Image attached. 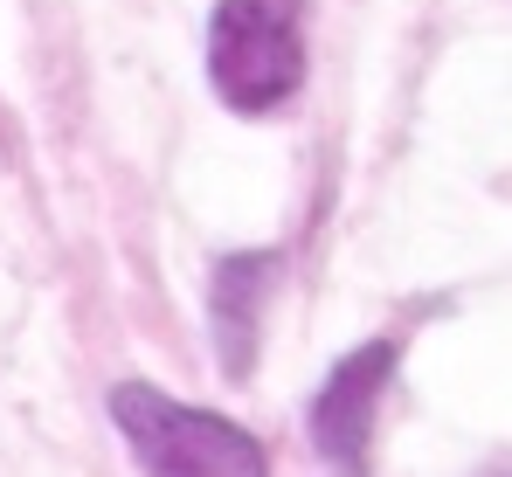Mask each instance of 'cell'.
<instances>
[{
	"instance_id": "obj_1",
	"label": "cell",
	"mask_w": 512,
	"mask_h": 477,
	"mask_svg": "<svg viewBox=\"0 0 512 477\" xmlns=\"http://www.w3.org/2000/svg\"><path fill=\"white\" fill-rule=\"evenodd\" d=\"M111 422L146 477H270V457L243 422L215 408H187L153 381H118Z\"/></svg>"
},
{
	"instance_id": "obj_2",
	"label": "cell",
	"mask_w": 512,
	"mask_h": 477,
	"mask_svg": "<svg viewBox=\"0 0 512 477\" xmlns=\"http://www.w3.org/2000/svg\"><path fill=\"white\" fill-rule=\"evenodd\" d=\"M305 0H215L208 14V83L229 111L270 118L305 90Z\"/></svg>"
},
{
	"instance_id": "obj_3",
	"label": "cell",
	"mask_w": 512,
	"mask_h": 477,
	"mask_svg": "<svg viewBox=\"0 0 512 477\" xmlns=\"http://www.w3.org/2000/svg\"><path fill=\"white\" fill-rule=\"evenodd\" d=\"M395 367H402V339H367L319 381V395L305 408V429H312V450H319V464L333 477H367L374 415H381V395H388Z\"/></svg>"
},
{
	"instance_id": "obj_4",
	"label": "cell",
	"mask_w": 512,
	"mask_h": 477,
	"mask_svg": "<svg viewBox=\"0 0 512 477\" xmlns=\"http://www.w3.org/2000/svg\"><path fill=\"white\" fill-rule=\"evenodd\" d=\"M277 277H284L277 249H236L208 277V332H215L222 374H236V381L256 367V339H263V312L277 298Z\"/></svg>"
},
{
	"instance_id": "obj_5",
	"label": "cell",
	"mask_w": 512,
	"mask_h": 477,
	"mask_svg": "<svg viewBox=\"0 0 512 477\" xmlns=\"http://www.w3.org/2000/svg\"><path fill=\"white\" fill-rule=\"evenodd\" d=\"M492 477H506V471H492Z\"/></svg>"
}]
</instances>
